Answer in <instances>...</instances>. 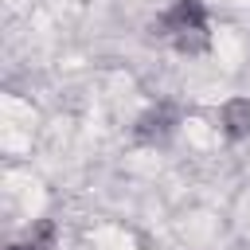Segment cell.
<instances>
[{"label": "cell", "instance_id": "cell-1", "mask_svg": "<svg viewBox=\"0 0 250 250\" xmlns=\"http://www.w3.org/2000/svg\"><path fill=\"white\" fill-rule=\"evenodd\" d=\"M176 125H180V113H176V105H172V102H156L152 109H145V113L137 117V125H133V137H137L141 145H164V141L176 133Z\"/></svg>", "mask_w": 250, "mask_h": 250}, {"label": "cell", "instance_id": "cell-2", "mask_svg": "<svg viewBox=\"0 0 250 250\" xmlns=\"http://www.w3.org/2000/svg\"><path fill=\"white\" fill-rule=\"evenodd\" d=\"M160 27V35H168V39H176V35H184V31H191V27H207V8H203V0H172L164 12H160V20L152 23V31Z\"/></svg>", "mask_w": 250, "mask_h": 250}, {"label": "cell", "instance_id": "cell-3", "mask_svg": "<svg viewBox=\"0 0 250 250\" xmlns=\"http://www.w3.org/2000/svg\"><path fill=\"white\" fill-rule=\"evenodd\" d=\"M219 121H223V133H227L230 141L250 137V98H230V102L223 105Z\"/></svg>", "mask_w": 250, "mask_h": 250}, {"label": "cell", "instance_id": "cell-4", "mask_svg": "<svg viewBox=\"0 0 250 250\" xmlns=\"http://www.w3.org/2000/svg\"><path fill=\"white\" fill-rule=\"evenodd\" d=\"M172 47H176L180 55H203V51L211 47V31H207V27H191V31H184V35H176Z\"/></svg>", "mask_w": 250, "mask_h": 250}, {"label": "cell", "instance_id": "cell-5", "mask_svg": "<svg viewBox=\"0 0 250 250\" xmlns=\"http://www.w3.org/2000/svg\"><path fill=\"white\" fill-rule=\"evenodd\" d=\"M27 238L39 242V246H55V223H51V219H39V223L27 230Z\"/></svg>", "mask_w": 250, "mask_h": 250}, {"label": "cell", "instance_id": "cell-6", "mask_svg": "<svg viewBox=\"0 0 250 250\" xmlns=\"http://www.w3.org/2000/svg\"><path fill=\"white\" fill-rule=\"evenodd\" d=\"M12 250H51V246H39V242L27 238V242H20V246H12Z\"/></svg>", "mask_w": 250, "mask_h": 250}]
</instances>
